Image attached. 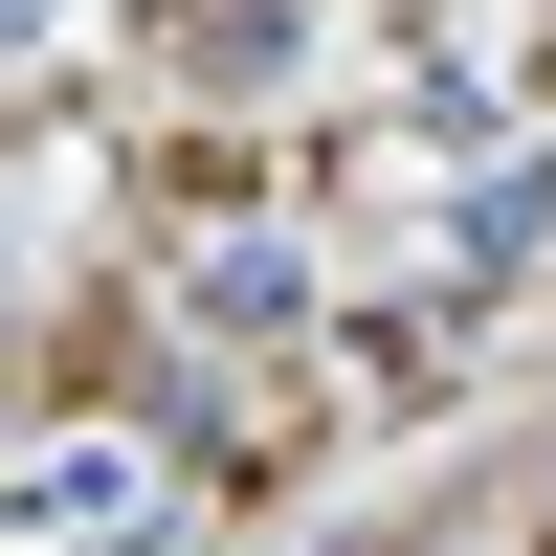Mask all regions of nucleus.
I'll return each mask as SVG.
<instances>
[{"label":"nucleus","instance_id":"f257e3e1","mask_svg":"<svg viewBox=\"0 0 556 556\" xmlns=\"http://www.w3.org/2000/svg\"><path fill=\"white\" fill-rule=\"evenodd\" d=\"M534 245H556V156H490L468 201H445V312H490Z\"/></svg>","mask_w":556,"mask_h":556},{"label":"nucleus","instance_id":"f03ea898","mask_svg":"<svg viewBox=\"0 0 556 556\" xmlns=\"http://www.w3.org/2000/svg\"><path fill=\"white\" fill-rule=\"evenodd\" d=\"M178 312H201L223 356H245V334H312V267H290V245H201V267H178Z\"/></svg>","mask_w":556,"mask_h":556},{"label":"nucleus","instance_id":"7ed1b4c3","mask_svg":"<svg viewBox=\"0 0 556 556\" xmlns=\"http://www.w3.org/2000/svg\"><path fill=\"white\" fill-rule=\"evenodd\" d=\"M290 556H401V534H290Z\"/></svg>","mask_w":556,"mask_h":556}]
</instances>
